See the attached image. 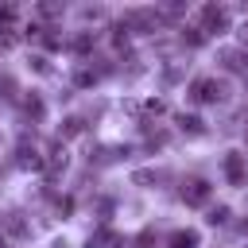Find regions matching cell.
<instances>
[{
  "instance_id": "obj_4",
  "label": "cell",
  "mask_w": 248,
  "mask_h": 248,
  "mask_svg": "<svg viewBox=\"0 0 248 248\" xmlns=\"http://www.w3.org/2000/svg\"><path fill=\"white\" fill-rule=\"evenodd\" d=\"M198 229H178V232H170V240H167V248H198Z\"/></svg>"
},
{
  "instance_id": "obj_7",
  "label": "cell",
  "mask_w": 248,
  "mask_h": 248,
  "mask_svg": "<svg viewBox=\"0 0 248 248\" xmlns=\"http://www.w3.org/2000/svg\"><path fill=\"white\" fill-rule=\"evenodd\" d=\"M182 128H190V132H202V120H198V116H182Z\"/></svg>"
},
{
  "instance_id": "obj_5",
  "label": "cell",
  "mask_w": 248,
  "mask_h": 248,
  "mask_svg": "<svg viewBox=\"0 0 248 248\" xmlns=\"http://www.w3.org/2000/svg\"><path fill=\"white\" fill-rule=\"evenodd\" d=\"M202 16H205V23H209V27H217V31H225V27H229V12H225V8H213V4H209Z\"/></svg>"
},
{
  "instance_id": "obj_2",
  "label": "cell",
  "mask_w": 248,
  "mask_h": 248,
  "mask_svg": "<svg viewBox=\"0 0 248 248\" xmlns=\"http://www.w3.org/2000/svg\"><path fill=\"white\" fill-rule=\"evenodd\" d=\"M190 97L205 105V101H221L225 93H221V81H213V78H198V81L190 85Z\"/></svg>"
},
{
  "instance_id": "obj_8",
  "label": "cell",
  "mask_w": 248,
  "mask_h": 248,
  "mask_svg": "<svg viewBox=\"0 0 248 248\" xmlns=\"http://www.w3.org/2000/svg\"><path fill=\"white\" fill-rule=\"evenodd\" d=\"M54 248H70V244H66V240H54Z\"/></svg>"
},
{
  "instance_id": "obj_6",
  "label": "cell",
  "mask_w": 248,
  "mask_h": 248,
  "mask_svg": "<svg viewBox=\"0 0 248 248\" xmlns=\"http://www.w3.org/2000/svg\"><path fill=\"white\" fill-rule=\"evenodd\" d=\"M225 217H229V209H225V205H217V209H213V213H209V225H221V221H225Z\"/></svg>"
},
{
  "instance_id": "obj_1",
  "label": "cell",
  "mask_w": 248,
  "mask_h": 248,
  "mask_svg": "<svg viewBox=\"0 0 248 248\" xmlns=\"http://www.w3.org/2000/svg\"><path fill=\"white\" fill-rule=\"evenodd\" d=\"M221 167H225L229 186H244V182H248V163H244V155H240V151H229Z\"/></svg>"
},
{
  "instance_id": "obj_3",
  "label": "cell",
  "mask_w": 248,
  "mask_h": 248,
  "mask_svg": "<svg viewBox=\"0 0 248 248\" xmlns=\"http://www.w3.org/2000/svg\"><path fill=\"white\" fill-rule=\"evenodd\" d=\"M182 202H186V205H205V202H209V182H205V178H194V182L182 190Z\"/></svg>"
}]
</instances>
